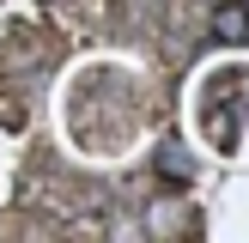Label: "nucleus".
<instances>
[{
  "label": "nucleus",
  "instance_id": "obj_1",
  "mask_svg": "<svg viewBox=\"0 0 249 243\" xmlns=\"http://www.w3.org/2000/svg\"><path fill=\"white\" fill-rule=\"evenodd\" d=\"M213 36H219V43H243V36H249V12L237 6V0L213 12Z\"/></svg>",
  "mask_w": 249,
  "mask_h": 243
},
{
  "label": "nucleus",
  "instance_id": "obj_2",
  "mask_svg": "<svg viewBox=\"0 0 249 243\" xmlns=\"http://www.w3.org/2000/svg\"><path fill=\"white\" fill-rule=\"evenodd\" d=\"M164 176L170 182H189V152H182V146H164Z\"/></svg>",
  "mask_w": 249,
  "mask_h": 243
}]
</instances>
